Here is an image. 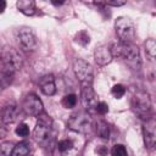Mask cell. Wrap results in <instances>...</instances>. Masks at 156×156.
Masks as SVG:
<instances>
[{"mask_svg":"<svg viewBox=\"0 0 156 156\" xmlns=\"http://www.w3.org/2000/svg\"><path fill=\"white\" fill-rule=\"evenodd\" d=\"M111 54H112L113 57L115 56L121 57L132 69H140V67H141V60H140L139 49L133 43L128 44V43L118 41V43L112 45Z\"/></svg>","mask_w":156,"mask_h":156,"instance_id":"cell-1","label":"cell"},{"mask_svg":"<svg viewBox=\"0 0 156 156\" xmlns=\"http://www.w3.org/2000/svg\"><path fill=\"white\" fill-rule=\"evenodd\" d=\"M1 62L4 65V71L10 72V73H15L17 71H20L23 66V57L22 55L13 48L6 46L2 49L1 55H0Z\"/></svg>","mask_w":156,"mask_h":156,"instance_id":"cell-2","label":"cell"},{"mask_svg":"<svg viewBox=\"0 0 156 156\" xmlns=\"http://www.w3.org/2000/svg\"><path fill=\"white\" fill-rule=\"evenodd\" d=\"M116 34L119 38L121 43H133L135 39V27L130 18L121 16L115 22Z\"/></svg>","mask_w":156,"mask_h":156,"instance_id":"cell-3","label":"cell"},{"mask_svg":"<svg viewBox=\"0 0 156 156\" xmlns=\"http://www.w3.org/2000/svg\"><path fill=\"white\" fill-rule=\"evenodd\" d=\"M73 72L82 87H90L93 83V68L89 62L83 58H76L73 62Z\"/></svg>","mask_w":156,"mask_h":156,"instance_id":"cell-4","label":"cell"},{"mask_svg":"<svg viewBox=\"0 0 156 156\" xmlns=\"http://www.w3.org/2000/svg\"><path fill=\"white\" fill-rule=\"evenodd\" d=\"M51 126H52L51 118L49 116L41 113L40 116H38V122L33 130V138L38 143H45L50 136Z\"/></svg>","mask_w":156,"mask_h":156,"instance_id":"cell-5","label":"cell"},{"mask_svg":"<svg viewBox=\"0 0 156 156\" xmlns=\"http://www.w3.org/2000/svg\"><path fill=\"white\" fill-rule=\"evenodd\" d=\"M68 128L73 132L77 133H87L91 126V119L90 116L85 112H79L76 113L73 116H71V118L68 119L67 123Z\"/></svg>","mask_w":156,"mask_h":156,"instance_id":"cell-6","label":"cell"},{"mask_svg":"<svg viewBox=\"0 0 156 156\" xmlns=\"http://www.w3.org/2000/svg\"><path fill=\"white\" fill-rule=\"evenodd\" d=\"M132 106L139 116L144 117V116L149 115V112L151 110V100H150L149 94L145 91L135 93L132 99Z\"/></svg>","mask_w":156,"mask_h":156,"instance_id":"cell-7","label":"cell"},{"mask_svg":"<svg viewBox=\"0 0 156 156\" xmlns=\"http://www.w3.org/2000/svg\"><path fill=\"white\" fill-rule=\"evenodd\" d=\"M17 38L21 48L26 51H34L38 46V41L33 30L28 27H22L17 32Z\"/></svg>","mask_w":156,"mask_h":156,"instance_id":"cell-8","label":"cell"},{"mask_svg":"<svg viewBox=\"0 0 156 156\" xmlns=\"http://www.w3.org/2000/svg\"><path fill=\"white\" fill-rule=\"evenodd\" d=\"M22 108L28 116H40L44 112L43 102L35 94H28L22 104Z\"/></svg>","mask_w":156,"mask_h":156,"instance_id":"cell-9","label":"cell"},{"mask_svg":"<svg viewBox=\"0 0 156 156\" xmlns=\"http://www.w3.org/2000/svg\"><path fill=\"white\" fill-rule=\"evenodd\" d=\"M82 104L83 106L91 111V110H95L99 101H98V95L95 94L94 89L90 87H83L82 88Z\"/></svg>","mask_w":156,"mask_h":156,"instance_id":"cell-10","label":"cell"},{"mask_svg":"<svg viewBox=\"0 0 156 156\" xmlns=\"http://www.w3.org/2000/svg\"><path fill=\"white\" fill-rule=\"evenodd\" d=\"M143 135L145 145L151 149L156 144V132H155V121L154 118H149L143 127Z\"/></svg>","mask_w":156,"mask_h":156,"instance_id":"cell-11","label":"cell"},{"mask_svg":"<svg viewBox=\"0 0 156 156\" xmlns=\"http://www.w3.org/2000/svg\"><path fill=\"white\" fill-rule=\"evenodd\" d=\"M94 58L98 65L105 66L112 61L113 56L111 54V49L107 45H99L94 51Z\"/></svg>","mask_w":156,"mask_h":156,"instance_id":"cell-12","label":"cell"},{"mask_svg":"<svg viewBox=\"0 0 156 156\" xmlns=\"http://www.w3.org/2000/svg\"><path fill=\"white\" fill-rule=\"evenodd\" d=\"M39 85H40V90L44 95L51 96L56 93V85H55V79L54 76L51 74H46L40 80H39Z\"/></svg>","mask_w":156,"mask_h":156,"instance_id":"cell-13","label":"cell"},{"mask_svg":"<svg viewBox=\"0 0 156 156\" xmlns=\"http://www.w3.org/2000/svg\"><path fill=\"white\" fill-rule=\"evenodd\" d=\"M18 117V108L16 105H7L2 108L1 113H0V119L2 121V123L5 124H10L13 123Z\"/></svg>","mask_w":156,"mask_h":156,"instance_id":"cell-14","label":"cell"},{"mask_svg":"<svg viewBox=\"0 0 156 156\" xmlns=\"http://www.w3.org/2000/svg\"><path fill=\"white\" fill-rule=\"evenodd\" d=\"M17 7L22 13L27 16H32L35 12V2L33 0H20L17 1Z\"/></svg>","mask_w":156,"mask_h":156,"instance_id":"cell-15","label":"cell"},{"mask_svg":"<svg viewBox=\"0 0 156 156\" xmlns=\"http://www.w3.org/2000/svg\"><path fill=\"white\" fill-rule=\"evenodd\" d=\"M29 151H30L29 144L26 143V141H21V143H18L13 146L11 156H28Z\"/></svg>","mask_w":156,"mask_h":156,"instance_id":"cell-16","label":"cell"},{"mask_svg":"<svg viewBox=\"0 0 156 156\" xmlns=\"http://www.w3.org/2000/svg\"><path fill=\"white\" fill-rule=\"evenodd\" d=\"M95 129H96V134H98L100 138L108 139V135H110V129H108V124H107L105 121H98Z\"/></svg>","mask_w":156,"mask_h":156,"instance_id":"cell-17","label":"cell"},{"mask_svg":"<svg viewBox=\"0 0 156 156\" xmlns=\"http://www.w3.org/2000/svg\"><path fill=\"white\" fill-rule=\"evenodd\" d=\"M12 82V73L6 72V71H1L0 72V91L6 89Z\"/></svg>","mask_w":156,"mask_h":156,"instance_id":"cell-18","label":"cell"},{"mask_svg":"<svg viewBox=\"0 0 156 156\" xmlns=\"http://www.w3.org/2000/svg\"><path fill=\"white\" fill-rule=\"evenodd\" d=\"M145 51H146V55L154 60L155 58V55H156V43L154 39H147L146 43H145Z\"/></svg>","mask_w":156,"mask_h":156,"instance_id":"cell-19","label":"cell"},{"mask_svg":"<svg viewBox=\"0 0 156 156\" xmlns=\"http://www.w3.org/2000/svg\"><path fill=\"white\" fill-rule=\"evenodd\" d=\"M77 104V96L74 94H68V95H65L63 99H62V105L66 107V108H73Z\"/></svg>","mask_w":156,"mask_h":156,"instance_id":"cell-20","label":"cell"},{"mask_svg":"<svg viewBox=\"0 0 156 156\" xmlns=\"http://www.w3.org/2000/svg\"><path fill=\"white\" fill-rule=\"evenodd\" d=\"M13 144L11 141H4L0 144V156H11L13 150Z\"/></svg>","mask_w":156,"mask_h":156,"instance_id":"cell-21","label":"cell"},{"mask_svg":"<svg viewBox=\"0 0 156 156\" xmlns=\"http://www.w3.org/2000/svg\"><path fill=\"white\" fill-rule=\"evenodd\" d=\"M111 156H128L126 146L122 144H116L111 150Z\"/></svg>","mask_w":156,"mask_h":156,"instance_id":"cell-22","label":"cell"},{"mask_svg":"<svg viewBox=\"0 0 156 156\" xmlns=\"http://www.w3.org/2000/svg\"><path fill=\"white\" fill-rule=\"evenodd\" d=\"M76 40H77V43L78 44H80V45H87V44H89V41H90V37H89V34L85 32V30H80L79 33H77V35H76Z\"/></svg>","mask_w":156,"mask_h":156,"instance_id":"cell-23","label":"cell"},{"mask_svg":"<svg viewBox=\"0 0 156 156\" xmlns=\"http://www.w3.org/2000/svg\"><path fill=\"white\" fill-rule=\"evenodd\" d=\"M111 94L116 98V99H121L124 94H126V88L122 85V84H116L112 87L111 89Z\"/></svg>","mask_w":156,"mask_h":156,"instance_id":"cell-24","label":"cell"},{"mask_svg":"<svg viewBox=\"0 0 156 156\" xmlns=\"http://www.w3.org/2000/svg\"><path fill=\"white\" fill-rule=\"evenodd\" d=\"M72 147H73V143H72V140H69V139L61 140V141H58V144H57V149H58L61 152L68 151V150H71Z\"/></svg>","mask_w":156,"mask_h":156,"instance_id":"cell-25","label":"cell"},{"mask_svg":"<svg viewBox=\"0 0 156 156\" xmlns=\"http://www.w3.org/2000/svg\"><path fill=\"white\" fill-rule=\"evenodd\" d=\"M16 134L20 135V136H27L29 134V127L26 123H21L16 128Z\"/></svg>","mask_w":156,"mask_h":156,"instance_id":"cell-26","label":"cell"},{"mask_svg":"<svg viewBox=\"0 0 156 156\" xmlns=\"http://www.w3.org/2000/svg\"><path fill=\"white\" fill-rule=\"evenodd\" d=\"M95 110L98 111V113H100V115H105V113L108 112V106H107V104H105V102H99Z\"/></svg>","mask_w":156,"mask_h":156,"instance_id":"cell-27","label":"cell"},{"mask_svg":"<svg viewBox=\"0 0 156 156\" xmlns=\"http://www.w3.org/2000/svg\"><path fill=\"white\" fill-rule=\"evenodd\" d=\"M95 151H96L100 156H106V155H107V147H106L105 145H99Z\"/></svg>","mask_w":156,"mask_h":156,"instance_id":"cell-28","label":"cell"},{"mask_svg":"<svg viewBox=\"0 0 156 156\" xmlns=\"http://www.w3.org/2000/svg\"><path fill=\"white\" fill-rule=\"evenodd\" d=\"M104 4L107 6H122L126 4V1H123V0H121V1H105Z\"/></svg>","mask_w":156,"mask_h":156,"instance_id":"cell-29","label":"cell"},{"mask_svg":"<svg viewBox=\"0 0 156 156\" xmlns=\"http://www.w3.org/2000/svg\"><path fill=\"white\" fill-rule=\"evenodd\" d=\"M5 7H6V2H5L4 0H0V13H1V12H4Z\"/></svg>","mask_w":156,"mask_h":156,"instance_id":"cell-30","label":"cell"},{"mask_svg":"<svg viewBox=\"0 0 156 156\" xmlns=\"http://www.w3.org/2000/svg\"><path fill=\"white\" fill-rule=\"evenodd\" d=\"M6 135V129L4 127H0V138H4Z\"/></svg>","mask_w":156,"mask_h":156,"instance_id":"cell-31","label":"cell"}]
</instances>
